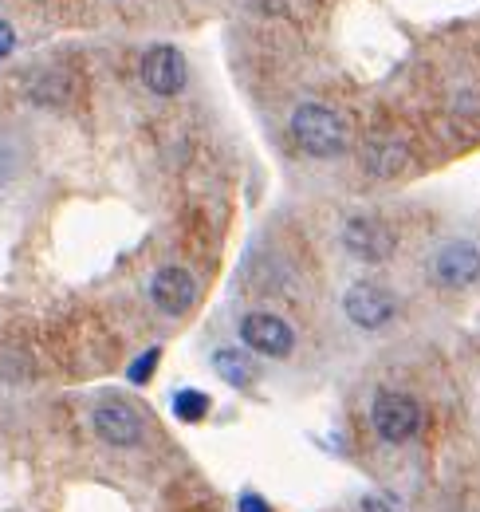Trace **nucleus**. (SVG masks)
<instances>
[{"label": "nucleus", "mask_w": 480, "mask_h": 512, "mask_svg": "<svg viewBox=\"0 0 480 512\" xmlns=\"http://www.w3.org/2000/svg\"><path fill=\"white\" fill-rule=\"evenodd\" d=\"M343 312H347V320L355 323V327H362V331H378V327H386V323L398 316V300H394L382 284L359 280V284L347 288Z\"/></svg>", "instance_id": "obj_5"}, {"label": "nucleus", "mask_w": 480, "mask_h": 512, "mask_svg": "<svg viewBox=\"0 0 480 512\" xmlns=\"http://www.w3.org/2000/svg\"><path fill=\"white\" fill-rule=\"evenodd\" d=\"M138 75H142V87H146V91H154V95H162V99H174V95L185 91L189 67H185L178 48L158 44V48H150V52L142 56Z\"/></svg>", "instance_id": "obj_6"}, {"label": "nucleus", "mask_w": 480, "mask_h": 512, "mask_svg": "<svg viewBox=\"0 0 480 512\" xmlns=\"http://www.w3.org/2000/svg\"><path fill=\"white\" fill-rule=\"evenodd\" d=\"M150 300L166 316H185L193 308V300H197V284H193V276L185 268H162L150 280Z\"/></svg>", "instance_id": "obj_9"}, {"label": "nucleus", "mask_w": 480, "mask_h": 512, "mask_svg": "<svg viewBox=\"0 0 480 512\" xmlns=\"http://www.w3.org/2000/svg\"><path fill=\"white\" fill-rule=\"evenodd\" d=\"M12 48H16V32L0 20V60H4V56H12Z\"/></svg>", "instance_id": "obj_16"}, {"label": "nucleus", "mask_w": 480, "mask_h": 512, "mask_svg": "<svg viewBox=\"0 0 480 512\" xmlns=\"http://www.w3.org/2000/svg\"><path fill=\"white\" fill-rule=\"evenodd\" d=\"M91 426H95V434H99L107 446H115V449H134L146 438V422H142L138 410L126 406V402H103V406H95Z\"/></svg>", "instance_id": "obj_8"}, {"label": "nucleus", "mask_w": 480, "mask_h": 512, "mask_svg": "<svg viewBox=\"0 0 480 512\" xmlns=\"http://www.w3.org/2000/svg\"><path fill=\"white\" fill-rule=\"evenodd\" d=\"M292 138L311 158H339L347 146V130L339 123V115L319 103H303L292 115Z\"/></svg>", "instance_id": "obj_1"}, {"label": "nucleus", "mask_w": 480, "mask_h": 512, "mask_svg": "<svg viewBox=\"0 0 480 512\" xmlns=\"http://www.w3.org/2000/svg\"><path fill=\"white\" fill-rule=\"evenodd\" d=\"M240 512H272V505H268L260 493H244V497H240Z\"/></svg>", "instance_id": "obj_15"}, {"label": "nucleus", "mask_w": 480, "mask_h": 512, "mask_svg": "<svg viewBox=\"0 0 480 512\" xmlns=\"http://www.w3.org/2000/svg\"><path fill=\"white\" fill-rule=\"evenodd\" d=\"M339 237H343V249L355 256V260H362V264H382V260H390L394 249H398L394 229L382 217H374V213L347 217L343 229H339Z\"/></svg>", "instance_id": "obj_3"}, {"label": "nucleus", "mask_w": 480, "mask_h": 512, "mask_svg": "<svg viewBox=\"0 0 480 512\" xmlns=\"http://www.w3.org/2000/svg\"><path fill=\"white\" fill-rule=\"evenodd\" d=\"M406 162H410V146L402 138L378 134V138H366V146H362V166L374 178H394L406 170Z\"/></svg>", "instance_id": "obj_10"}, {"label": "nucleus", "mask_w": 480, "mask_h": 512, "mask_svg": "<svg viewBox=\"0 0 480 512\" xmlns=\"http://www.w3.org/2000/svg\"><path fill=\"white\" fill-rule=\"evenodd\" d=\"M429 280L441 288H469L480 280V249L473 241H445L429 253Z\"/></svg>", "instance_id": "obj_4"}, {"label": "nucleus", "mask_w": 480, "mask_h": 512, "mask_svg": "<svg viewBox=\"0 0 480 512\" xmlns=\"http://www.w3.org/2000/svg\"><path fill=\"white\" fill-rule=\"evenodd\" d=\"M16 166H20V154L8 138H0V186H8L16 178Z\"/></svg>", "instance_id": "obj_14"}, {"label": "nucleus", "mask_w": 480, "mask_h": 512, "mask_svg": "<svg viewBox=\"0 0 480 512\" xmlns=\"http://www.w3.org/2000/svg\"><path fill=\"white\" fill-rule=\"evenodd\" d=\"M174 414H178L181 422H201L209 414V394H201V390H178L174 394Z\"/></svg>", "instance_id": "obj_12"}, {"label": "nucleus", "mask_w": 480, "mask_h": 512, "mask_svg": "<svg viewBox=\"0 0 480 512\" xmlns=\"http://www.w3.org/2000/svg\"><path fill=\"white\" fill-rule=\"evenodd\" d=\"M213 367H217V375H221L229 386H248V379L256 375V371H252V363H248V355L237 351V347L217 351V355H213Z\"/></svg>", "instance_id": "obj_11"}, {"label": "nucleus", "mask_w": 480, "mask_h": 512, "mask_svg": "<svg viewBox=\"0 0 480 512\" xmlns=\"http://www.w3.org/2000/svg\"><path fill=\"white\" fill-rule=\"evenodd\" d=\"M370 422H374V434L390 446H406L410 438H418L421 430V406L410 394H398V390H382L370 406Z\"/></svg>", "instance_id": "obj_2"}, {"label": "nucleus", "mask_w": 480, "mask_h": 512, "mask_svg": "<svg viewBox=\"0 0 480 512\" xmlns=\"http://www.w3.org/2000/svg\"><path fill=\"white\" fill-rule=\"evenodd\" d=\"M158 359H162V351H158V347H150L146 355H138V359L130 363V383H146V379H150V371L158 367Z\"/></svg>", "instance_id": "obj_13"}, {"label": "nucleus", "mask_w": 480, "mask_h": 512, "mask_svg": "<svg viewBox=\"0 0 480 512\" xmlns=\"http://www.w3.org/2000/svg\"><path fill=\"white\" fill-rule=\"evenodd\" d=\"M240 339L248 343V351L268 355V359H288L292 347H296L292 323H284L280 316H268V312L244 316V320H240Z\"/></svg>", "instance_id": "obj_7"}]
</instances>
